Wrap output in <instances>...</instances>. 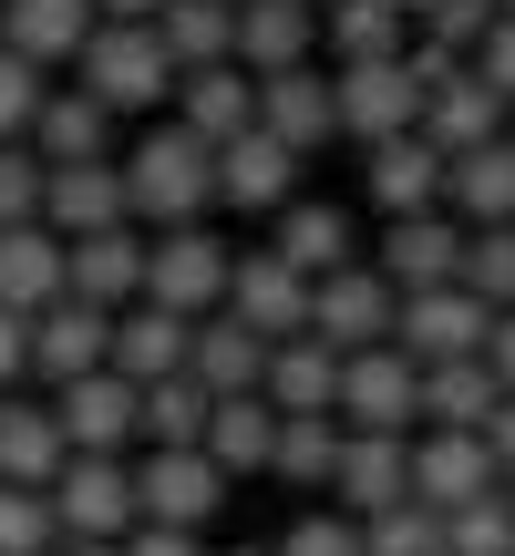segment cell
<instances>
[{"mask_svg":"<svg viewBox=\"0 0 515 556\" xmlns=\"http://www.w3.org/2000/svg\"><path fill=\"white\" fill-rule=\"evenodd\" d=\"M186 330L197 319H176V309H114V340H103V371L114 381H135V392H155V381H176L186 371Z\"/></svg>","mask_w":515,"mask_h":556,"instance_id":"20","label":"cell"},{"mask_svg":"<svg viewBox=\"0 0 515 556\" xmlns=\"http://www.w3.org/2000/svg\"><path fill=\"white\" fill-rule=\"evenodd\" d=\"M319 41H330L340 73H351V62H392L402 52V11H381V0H330V11H319Z\"/></svg>","mask_w":515,"mask_h":556,"instance_id":"36","label":"cell"},{"mask_svg":"<svg viewBox=\"0 0 515 556\" xmlns=\"http://www.w3.org/2000/svg\"><path fill=\"white\" fill-rule=\"evenodd\" d=\"M103 340H114V319H103V309H83V299H52V309L32 319V371L62 392V381L103 371Z\"/></svg>","mask_w":515,"mask_h":556,"instance_id":"26","label":"cell"},{"mask_svg":"<svg viewBox=\"0 0 515 556\" xmlns=\"http://www.w3.org/2000/svg\"><path fill=\"white\" fill-rule=\"evenodd\" d=\"M145 289V227H103V238H62V299H83V309H135Z\"/></svg>","mask_w":515,"mask_h":556,"instance_id":"15","label":"cell"},{"mask_svg":"<svg viewBox=\"0 0 515 556\" xmlns=\"http://www.w3.org/2000/svg\"><path fill=\"white\" fill-rule=\"evenodd\" d=\"M485 330H495V309L464 289H413L392 299V351L413 361V371H434V361H485Z\"/></svg>","mask_w":515,"mask_h":556,"instance_id":"7","label":"cell"},{"mask_svg":"<svg viewBox=\"0 0 515 556\" xmlns=\"http://www.w3.org/2000/svg\"><path fill=\"white\" fill-rule=\"evenodd\" d=\"M454 258H464V227L434 206V217H392V227H381L372 278H381L392 299H413V289H454Z\"/></svg>","mask_w":515,"mask_h":556,"instance_id":"16","label":"cell"},{"mask_svg":"<svg viewBox=\"0 0 515 556\" xmlns=\"http://www.w3.org/2000/svg\"><path fill=\"white\" fill-rule=\"evenodd\" d=\"M73 93H93L103 114H155L165 93H176V62L155 52V31L145 21H93V41L73 52Z\"/></svg>","mask_w":515,"mask_h":556,"instance_id":"2","label":"cell"},{"mask_svg":"<svg viewBox=\"0 0 515 556\" xmlns=\"http://www.w3.org/2000/svg\"><path fill=\"white\" fill-rule=\"evenodd\" d=\"M0 227H41V155L0 144Z\"/></svg>","mask_w":515,"mask_h":556,"instance_id":"43","label":"cell"},{"mask_svg":"<svg viewBox=\"0 0 515 556\" xmlns=\"http://www.w3.org/2000/svg\"><path fill=\"white\" fill-rule=\"evenodd\" d=\"M217 309L238 319L248 340H268V351H278V340H299V330H310V278H299V268H278L268 248H248V258H227V299H217Z\"/></svg>","mask_w":515,"mask_h":556,"instance_id":"10","label":"cell"},{"mask_svg":"<svg viewBox=\"0 0 515 556\" xmlns=\"http://www.w3.org/2000/svg\"><path fill=\"white\" fill-rule=\"evenodd\" d=\"M402 495H413V443H392V433H340V464H330V516L372 526V516H392Z\"/></svg>","mask_w":515,"mask_h":556,"instance_id":"13","label":"cell"},{"mask_svg":"<svg viewBox=\"0 0 515 556\" xmlns=\"http://www.w3.org/2000/svg\"><path fill=\"white\" fill-rule=\"evenodd\" d=\"M413 73H423V124H413V135L434 144V155H475V144L505 135V93L475 73V62H443V52L413 41Z\"/></svg>","mask_w":515,"mask_h":556,"instance_id":"3","label":"cell"},{"mask_svg":"<svg viewBox=\"0 0 515 556\" xmlns=\"http://www.w3.org/2000/svg\"><path fill=\"white\" fill-rule=\"evenodd\" d=\"M165 0H93V21H155Z\"/></svg>","mask_w":515,"mask_h":556,"instance_id":"51","label":"cell"},{"mask_svg":"<svg viewBox=\"0 0 515 556\" xmlns=\"http://www.w3.org/2000/svg\"><path fill=\"white\" fill-rule=\"evenodd\" d=\"M289 197H299V155H289V144H268L258 124L217 144V206H238V217H278Z\"/></svg>","mask_w":515,"mask_h":556,"instance_id":"19","label":"cell"},{"mask_svg":"<svg viewBox=\"0 0 515 556\" xmlns=\"http://www.w3.org/2000/svg\"><path fill=\"white\" fill-rule=\"evenodd\" d=\"M485 0H434L423 11V52H443V62H475V41H485Z\"/></svg>","mask_w":515,"mask_h":556,"instance_id":"42","label":"cell"},{"mask_svg":"<svg viewBox=\"0 0 515 556\" xmlns=\"http://www.w3.org/2000/svg\"><path fill=\"white\" fill-rule=\"evenodd\" d=\"M52 433H62V454H135V381H114V371H83V381H62L52 392Z\"/></svg>","mask_w":515,"mask_h":556,"instance_id":"14","label":"cell"},{"mask_svg":"<svg viewBox=\"0 0 515 556\" xmlns=\"http://www.w3.org/2000/svg\"><path fill=\"white\" fill-rule=\"evenodd\" d=\"M299 340H319L330 361L381 351V340H392V289H381V278L351 258L340 278H319V289H310V330H299Z\"/></svg>","mask_w":515,"mask_h":556,"instance_id":"11","label":"cell"},{"mask_svg":"<svg viewBox=\"0 0 515 556\" xmlns=\"http://www.w3.org/2000/svg\"><path fill=\"white\" fill-rule=\"evenodd\" d=\"M443 556H515V495H505V484L443 516Z\"/></svg>","mask_w":515,"mask_h":556,"instance_id":"39","label":"cell"},{"mask_svg":"<svg viewBox=\"0 0 515 556\" xmlns=\"http://www.w3.org/2000/svg\"><path fill=\"white\" fill-rule=\"evenodd\" d=\"M485 11H495V21H505V11H515V0H485Z\"/></svg>","mask_w":515,"mask_h":556,"instance_id":"54","label":"cell"},{"mask_svg":"<svg viewBox=\"0 0 515 556\" xmlns=\"http://www.w3.org/2000/svg\"><path fill=\"white\" fill-rule=\"evenodd\" d=\"M238 556H268V546H238Z\"/></svg>","mask_w":515,"mask_h":556,"instance_id":"56","label":"cell"},{"mask_svg":"<svg viewBox=\"0 0 515 556\" xmlns=\"http://www.w3.org/2000/svg\"><path fill=\"white\" fill-rule=\"evenodd\" d=\"M248 114H258V83L238 73V62L176 73V124H186L197 144H227V135H248Z\"/></svg>","mask_w":515,"mask_h":556,"instance_id":"28","label":"cell"},{"mask_svg":"<svg viewBox=\"0 0 515 556\" xmlns=\"http://www.w3.org/2000/svg\"><path fill=\"white\" fill-rule=\"evenodd\" d=\"M32 144L41 165H93V155H114V114H103L93 93H41V114H32Z\"/></svg>","mask_w":515,"mask_h":556,"instance_id":"29","label":"cell"},{"mask_svg":"<svg viewBox=\"0 0 515 556\" xmlns=\"http://www.w3.org/2000/svg\"><path fill=\"white\" fill-rule=\"evenodd\" d=\"M227 62H238L248 83L319 62V11H299V0H238V11H227Z\"/></svg>","mask_w":515,"mask_h":556,"instance_id":"12","label":"cell"},{"mask_svg":"<svg viewBox=\"0 0 515 556\" xmlns=\"http://www.w3.org/2000/svg\"><path fill=\"white\" fill-rule=\"evenodd\" d=\"M41 227H52V238H103V227H135V217H124L114 155H93V165H41Z\"/></svg>","mask_w":515,"mask_h":556,"instance_id":"18","label":"cell"},{"mask_svg":"<svg viewBox=\"0 0 515 556\" xmlns=\"http://www.w3.org/2000/svg\"><path fill=\"white\" fill-rule=\"evenodd\" d=\"M268 556H361V526H351V516H299Z\"/></svg>","mask_w":515,"mask_h":556,"instance_id":"45","label":"cell"},{"mask_svg":"<svg viewBox=\"0 0 515 556\" xmlns=\"http://www.w3.org/2000/svg\"><path fill=\"white\" fill-rule=\"evenodd\" d=\"M41 505H52V536H73V546H124L135 536V475L114 454H62Z\"/></svg>","mask_w":515,"mask_h":556,"instance_id":"5","label":"cell"},{"mask_svg":"<svg viewBox=\"0 0 515 556\" xmlns=\"http://www.w3.org/2000/svg\"><path fill=\"white\" fill-rule=\"evenodd\" d=\"M135 475V526H176V536H206V516L227 505V475L206 454H145L124 464Z\"/></svg>","mask_w":515,"mask_h":556,"instance_id":"9","label":"cell"},{"mask_svg":"<svg viewBox=\"0 0 515 556\" xmlns=\"http://www.w3.org/2000/svg\"><path fill=\"white\" fill-rule=\"evenodd\" d=\"M124 176V217L135 227H206V206H217V144H197L186 124H155V135H135L114 155Z\"/></svg>","mask_w":515,"mask_h":556,"instance_id":"1","label":"cell"},{"mask_svg":"<svg viewBox=\"0 0 515 556\" xmlns=\"http://www.w3.org/2000/svg\"><path fill=\"white\" fill-rule=\"evenodd\" d=\"M443 206H454V227H515V135L443 155Z\"/></svg>","mask_w":515,"mask_h":556,"instance_id":"23","label":"cell"},{"mask_svg":"<svg viewBox=\"0 0 515 556\" xmlns=\"http://www.w3.org/2000/svg\"><path fill=\"white\" fill-rule=\"evenodd\" d=\"M330 464H340V422H330V413L278 422V443H268V475H278V484H330Z\"/></svg>","mask_w":515,"mask_h":556,"instance_id":"38","label":"cell"},{"mask_svg":"<svg viewBox=\"0 0 515 556\" xmlns=\"http://www.w3.org/2000/svg\"><path fill=\"white\" fill-rule=\"evenodd\" d=\"M248 124L310 165L319 144L340 135V124H330V73H319V62H299V73H268V83H258V114H248Z\"/></svg>","mask_w":515,"mask_h":556,"instance_id":"17","label":"cell"},{"mask_svg":"<svg viewBox=\"0 0 515 556\" xmlns=\"http://www.w3.org/2000/svg\"><path fill=\"white\" fill-rule=\"evenodd\" d=\"M227 258L238 248L217 238V227H165V238H145V309H176V319H206L227 299Z\"/></svg>","mask_w":515,"mask_h":556,"instance_id":"6","label":"cell"},{"mask_svg":"<svg viewBox=\"0 0 515 556\" xmlns=\"http://www.w3.org/2000/svg\"><path fill=\"white\" fill-rule=\"evenodd\" d=\"M495 371L485 361H434V371H413V422L423 433H485L495 422Z\"/></svg>","mask_w":515,"mask_h":556,"instance_id":"24","label":"cell"},{"mask_svg":"<svg viewBox=\"0 0 515 556\" xmlns=\"http://www.w3.org/2000/svg\"><path fill=\"white\" fill-rule=\"evenodd\" d=\"M52 505L32 495V484H0V556H52Z\"/></svg>","mask_w":515,"mask_h":556,"instance_id":"41","label":"cell"},{"mask_svg":"<svg viewBox=\"0 0 515 556\" xmlns=\"http://www.w3.org/2000/svg\"><path fill=\"white\" fill-rule=\"evenodd\" d=\"M83 41H93V0H0V52L32 73H62Z\"/></svg>","mask_w":515,"mask_h":556,"instance_id":"21","label":"cell"},{"mask_svg":"<svg viewBox=\"0 0 515 556\" xmlns=\"http://www.w3.org/2000/svg\"><path fill=\"white\" fill-rule=\"evenodd\" d=\"M372 206H381V217H434V206H443V155L423 135L372 144Z\"/></svg>","mask_w":515,"mask_h":556,"instance_id":"30","label":"cell"},{"mask_svg":"<svg viewBox=\"0 0 515 556\" xmlns=\"http://www.w3.org/2000/svg\"><path fill=\"white\" fill-rule=\"evenodd\" d=\"M114 556H206V536H176V526H135Z\"/></svg>","mask_w":515,"mask_h":556,"instance_id":"48","label":"cell"},{"mask_svg":"<svg viewBox=\"0 0 515 556\" xmlns=\"http://www.w3.org/2000/svg\"><path fill=\"white\" fill-rule=\"evenodd\" d=\"M485 454H495V484L515 495V392L495 402V422H485Z\"/></svg>","mask_w":515,"mask_h":556,"instance_id":"49","label":"cell"},{"mask_svg":"<svg viewBox=\"0 0 515 556\" xmlns=\"http://www.w3.org/2000/svg\"><path fill=\"white\" fill-rule=\"evenodd\" d=\"M145 31H155V52L176 62V73H206V62H227V11H217V0H165Z\"/></svg>","mask_w":515,"mask_h":556,"instance_id":"35","label":"cell"},{"mask_svg":"<svg viewBox=\"0 0 515 556\" xmlns=\"http://www.w3.org/2000/svg\"><path fill=\"white\" fill-rule=\"evenodd\" d=\"M32 371V319H11L0 309V402H11V381Z\"/></svg>","mask_w":515,"mask_h":556,"instance_id":"47","label":"cell"},{"mask_svg":"<svg viewBox=\"0 0 515 556\" xmlns=\"http://www.w3.org/2000/svg\"><path fill=\"white\" fill-rule=\"evenodd\" d=\"M454 289H464V299H485V309H515V227H464Z\"/></svg>","mask_w":515,"mask_h":556,"instance_id":"37","label":"cell"},{"mask_svg":"<svg viewBox=\"0 0 515 556\" xmlns=\"http://www.w3.org/2000/svg\"><path fill=\"white\" fill-rule=\"evenodd\" d=\"M485 371H495V392H515V309H495V330H485Z\"/></svg>","mask_w":515,"mask_h":556,"instance_id":"50","label":"cell"},{"mask_svg":"<svg viewBox=\"0 0 515 556\" xmlns=\"http://www.w3.org/2000/svg\"><path fill=\"white\" fill-rule=\"evenodd\" d=\"M475 73H485V83H495V93L515 103V11H505V21H485V41H475Z\"/></svg>","mask_w":515,"mask_h":556,"instance_id":"46","label":"cell"},{"mask_svg":"<svg viewBox=\"0 0 515 556\" xmlns=\"http://www.w3.org/2000/svg\"><path fill=\"white\" fill-rule=\"evenodd\" d=\"M217 11H238V0H217Z\"/></svg>","mask_w":515,"mask_h":556,"instance_id":"57","label":"cell"},{"mask_svg":"<svg viewBox=\"0 0 515 556\" xmlns=\"http://www.w3.org/2000/svg\"><path fill=\"white\" fill-rule=\"evenodd\" d=\"M330 124L372 155V144L413 135L423 124V73H413V41H402L392 62H351V73H330Z\"/></svg>","mask_w":515,"mask_h":556,"instance_id":"4","label":"cell"},{"mask_svg":"<svg viewBox=\"0 0 515 556\" xmlns=\"http://www.w3.org/2000/svg\"><path fill=\"white\" fill-rule=\"evenodd\" d=\"M258 371H268V340H248L227 309H206L197 330H186V381H197L206 402H238V392H258Z\"/></svg>","mask_w":515,"mask_h":556,"instance_id":"25","label":"cell"},{"mask_svg":"<svg viewBox=\"0 0 515 556\" xmlns=\"http://www.w3.org/2000/svg\"><path fill=\"white\" fill-rule=\"evenodd\" d=\"M381 11H402V21H423V11H434V0H381Z\"/></svg>","mask_w":515,"mask_h":556,"instance_id":"52","label":"cell"},{"mask_svg":"<svg viewBox=\"0 0 515 556\" xmlns=\"http://www.w3.org/2000/svg\"><path fill=\"white\" fill-rule=\"evenodd\" d=\"M495 495V454H485V433H423L413 443V505H434V516H454V505Z\"/></svg>","mask_w":515,"mask_h":556,"instance_id":"22","label":"cell"},{"mask_svg":"<svg viewBox=\"0 0 515 556\" xmlns=\"http://www.w3.org/2000/svg\"><path fill=\"white\" fill-rule=\"evenodd\" d=\"M268 443H278V413L258 392H238V402H206V433H197V454L217 464L227 484L238 475H268Z\"/></svg>","mask_w":515,"mask_h":556,"instance_id":"32","label":"cell"},{"mask_svg":"<svg viewBox=\"0 0 515 556\" xmlns=\"http://www.w3.org/2000/svg\"><path fill=\"white\" fill-rule=\"evenodd\" d=\"M330 392H340V361L319 351V340H278V351H268V371H258V402H268L278 422L330 413Z\"/></svg>","mask_w":515,"mask_h":556,"instance_id":"33","label":"cell"},{"mask_svg":"<svg viewBox=\"0 0 515 556\" xmlns=\"http://www.w3.org/2000/svg\"><path fill=\"white\" fill-rule=\"evenodd\" d=\"M62 299V238L52 227H0V309L41 319Z\"/></svg>","mask_w":515,"mask_h":556,"instance_id":"31","label":"cell"},{"mask_svg":"<svg viewBox=\"0 0 515 556\" xmlns=\"http://www.w3.org/2000/svg\"><path fill=\"white\" fill-rule=\"evenodd\" d=\"M299 11H330V0H299Z\"/></svg>","mask_w":515,"mask_h":556,"instance_id":"55","label":"cell"},{"mask_svg":"<svg viewBox=\"0 0 515 556\" xmlns=\"http://www.w3.org/2000/svg\"><path fill=\"white\" fill-rule=\"evenodd\" d=\"M62 475V433H52V402H0V484H52Z\"/></svg>","mask_w":515,"mask_h":556,"instance_id":"34","label":"cell"},{"mask_svg":"<svg viewBox=\"0 0 515 556\" xmlns=\"http://www.w3.org/2000/svg\"><path fill=\"white\" fill-rule=\"evenodd\" d=\"M52 556H114V546H73V536H62V546H52Z\"/></svg>","mask_w":515,"mask_h":556,"instance_id":"53","label":"cell"},{"mask_svg":"<svg viewBox=\"0 0 515 556\" xmlns=\"http://www.w3.org/2000/svg\"><path fill=\"white\" fill-rule=\"evenodd\" d=\"M41 93H52V83H41L32 62H11V52H0V144H21V135H32Z\"/></svg>","mask_w":515,"mask_h":556,"instance_id":"44","label":"cell"},{"mask_svg":"<svg viewBox=\"0 0 515 556\" xmlns=\"http://www.w3.org/2000/svg\"><path fill=\"white\" fill-rule=\"evenodd\" d=\"M361 556H443V516L402 495L392 516H372V526H361Z\"/></svg>","mask_w":515,"mask_h":556,"instance_id":"40","label":"cell"},{"mask_svg":"<svg viewBox=\"0 0 515 556\" xmlns=\"http://www.w3.org/2000/svg\"><path fill=\"white\" fill-rule=\"evenodd\" d=\"M330 422L340 433H392L413 443V361L381 340V351H351L340 361V392H330Z\"/></svg>","mask_w":515,"mask_h":556,"instance_id":"8","label":"cell"},{"mask_svg":"<svg viewBox=\"0 0 515 556\" xmlns=\"http://www.w3.org/2000/svg\"><path fill=\"white\" fill-rule=\"evenodd\" d=\"M268 258H278V268H299V278L319 289V278L351 268V217H340V206H319V197H289V206H278Z\"/></svg>","mask_w":515,"mask_h":556,"instance_id":"27","label":"cell"}]
</instances>
